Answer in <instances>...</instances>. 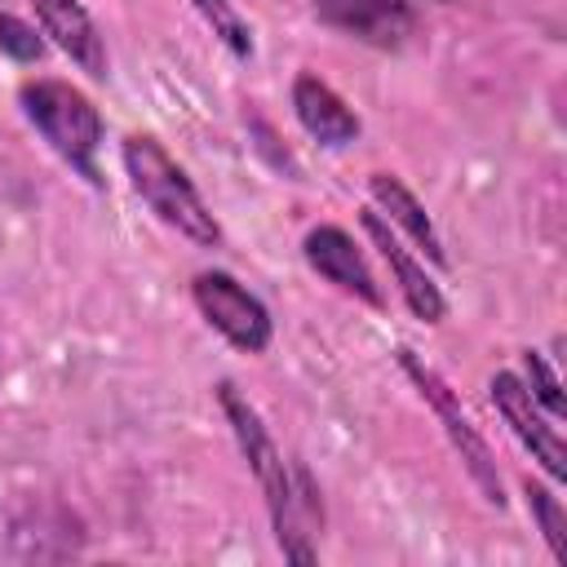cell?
I'll return each instance as SVG.
<instances>
[{"label":"cell","mask_w":567,"mask_h":567,"mask_svg":"<svg viewBox=\"0 0 567 567\" xmlns=\"http://www.w3.org/2000/svg\"><path fill=\"white\" fill-rule=\"evenodd\" d=\"M190 297L199 306V315L208 319V328H217L235 350L244 354H261L275 337V319L270 310L226 270H199L190 279Z\"/></svg>","instance_id":"5"},{"label":"cell","mask_w":567,"mask_h":567,"mask_svg":"<svg viewBox=\"0 0 567 567\" xmlns=\"http://www.w3.org/2000/svg\"><path fill=\"white\" fill-rule=\"evenodd\" d=\"M217 403L226 412V425L266 496V509H270V527H275V545L284 549L288 563H301L310 567L319 554L310 545L315 527L323 523V505H319V492H315V478L306 465H288L284 452L275 447L270 430L261 425L257 408L235 390V381H217Z\"/></svg>","instance_id":"1"},{"label":"cell","mask_w":567,"mask_h":567,"mask_svg":"<svg viewBox=\"0 0 567 567\" xmlns=\"http://www.w3.org/2000/svg\"><path fill=\"white\" fill-rule=\"evenodd\" d=\"M363 230H368V239H372V248L381 252V261L390 266V275H394V284H399V292H403V301H408V310L421 319V323H443V315H447V297L439 292V284L430 279V270L403 248V239L390 230V221L377 213V208H363Z\"/></svg>","instance_id":"8"},{"label":"cell","mask_w":567,"mask_h":567,"mask_svg":"<svg viewBox=\"0 0 567 567\" xmlns=\"http://www.w3.org/2000/svg\"><path fill=\"white\" fill-rule=\"evenodd\" d=\"M40 18V31L89 75V80H106V40L93 22V13L80 0H27Z\"/></svg>","instance_id":"10"},{"label":"cell","mask_w":567,"mask_h":567,"mask_svg":"<svg viewBox=\"0 0 567 567\" xmlns=\"http://www.w3.org/2000/svg\"><path fill=\"white\" fill-rule=\"evenodd\" d=\"M523 368H527V381H523V385H527V390H532V399H536V403L558 421V416H563V408H567V403H563L558 372L549 368V359H545L540 350H523Z\"/></svg>","instance_id":"15"},{"label":"cell","mask_w":567,"mask_h":567,"mask_svg":"<svg viewBox=\"0 0 567 567\" xmlns=\"http://www.w3.org/2000/svg\"><path fill=\"white\" fill-rule=\"evenodd\" d=\"M487 390H492V408H496L501 421L514 430V439L532 452V461H536L554 483H563V478H567V452H563V439H558L554 416L532 399V390H527L514 372H496V377L487 381Z\"/></svg>","instance_id":"6"},{"label":"cell","mask_w":567,"mask_h":567,"mask_svg":"<svg viewBox=\"0 0 567 567\" xmlns=\"http://www.w3.org/2000/svg\"><path fill=\"white\" fill-rule=\"evenodd\" d=\"M252 133H257V151H266L275 168H288V177H297V173H301V168H297V159L288 155V146H275L279 137H275V133H270L261 120H252Z\"/></svg>","instance_id":"17"},{"label":"cell","mask_w":567,"mask_h":567,"mask_svg":"<svg viewBox=\"0 0 567 567\" xmlns=\"http://www.w3.org/2000/svg\"><path fill=\"white\" fill-rule=\"evenodd\" d=\"M186 4L208 22V31L230 49V58H239V62L252 58V27L239 18V9L230 0H186Z\"/></svg>","instance_id":"13"},{"label":"cell","mask_w":567,"mask_h":567,"mask_svg":"<svg viewBox=\"0 0 567 567\" xmlns=\"http://www.w3.org/2000/svg\"><path fill=\"white\" fill-rule=\"evenodd\" d=\"M394 359H399V368H403V377L416 385V394L430 403V412L439 416V425H443V434H447V443H452V452L461 456V465H465V474L478 483V492L501 509L505 505V483H501V470H496V456H492V447H487V439L478 434V425L470 421V412L461 408V399L452 394V385L443 381V372L434 368V363H425L412 346H399L394 350Z\"/></svg>","instance_id":"4"},{"label":"cell","mask_w":567,"mask_h":567,"mask_svg":"<svg viewBox=\"0 0 567 567\" xmlns=\"http://www.w3.org/2000/svg\"><path fill=\"white\" fill-rule=\"evenodd\" d=\"M0 53L13 58V62H40L44 58V40L35 35L31 22H22L13 13H0Z\"/></svg>","instance_id":"16"},{"label":"cell","mask_w":567,"mask_h":567,"mask_svg":"<svg viewBox=\"0 0 567 567\" xmlns=\"http://www.w3.org/2000/svg\"><path fill=\"white\" fill-rule=\"evenodd\" d=\"M368 195H372L377 213L390 217V226H399V230L421 248V257H430L439 270H447V252H443V239H439V230H434L425 204H421L394 173H372V177H368Z\"/></svg>","instance_id":"12"},{"label":"cell","mask_w":567,"mask_h":567,"mask_svg":"<svg viewBox=\"0 0 567 567\" xmlns=\"http://www.w3.org/2000/svg\"><path fill=\"white\" fill-rule=\"evenodd\" d=\"M315 13L372 49H399L416 27L408 0H315Z\"/></svg>","instance_id":"9"},{"label":"cell","mask_w":567,"mask_h":567,"mask_svg":"<svg viewBox=\"0 0 567 567\" xmlns=\"http://www.w3.org/2000/svg\"><path fill=\"white\" fill-rule=\"evenodd\" d=\"M120 159H124L133 190L164 226H173L182 239H190L199 248H217V239H221L217 217L208 213V204L195 190V182L186 177V168L151 133H128L120 146Z\"/></svg>","instance_id":"2"},{"label":"cell","mask_w":567,"mask_h":567,"mask_svg":"<svg viewBox=\"0 0 567 567\" xmlns=\"http://www.w3.org/2000/svg\"><path fill=\"white\" fill-rule=\"evenodd\" d=\"M18 106L27 115V124L49 142V151L58 159H66L89 186H106L102 168H97V146H102V111L66 80L53 75H35L22 80L18 89Z\"/></svg>","instance_id":"3"},{"label":"cell","mask_w":567,"mask_h":567,"mask_svg":"<svg viewBox=\"0 0 567 567\" xmlns=\"http://www.w3.org/2000/svg\"><path fill=\"white\" fill-rule=\"evenodd\" d=\"M523 496H527V509H532V518H536L549 554L558 563H567V514H563V501L545 483H532V478L523 483Z\"/></svg>","instance_id":"14"},{"label":"cell","mask_w":567,"mask_h":567,"mask_svg":"<svg viewBox=\"0 0 567 567\" xmlns=\"http://www.w3.org/2000/svg\"><path fill=\"white\" fill-rule=\"evenodd\" d=\"M301 257H306V266L319 279H328L346 297H359L372 310L385 306V292H381V284H377V275H372V266H368V257H363V248L354 244L350 230H341V226H315L301 239Z\"/></svg>","instance_id":"7"},{"label":"cell","mask_w":567,"mask_h":567,"mask_svg":"<svg viewBox=\"0 0 567 567\" xmlns=\"http://www.w3.org/2000/svg\"><path fill=\"white\" fill-rule=\"evenodd\" d=\"M292 115H297V124L319 142V146H346V142H354L359 137V115L346 106V97L328 84V80H319L315 71H301L297 80H292Z\"/></svg>","instance_id":"11"}]
</instances>
